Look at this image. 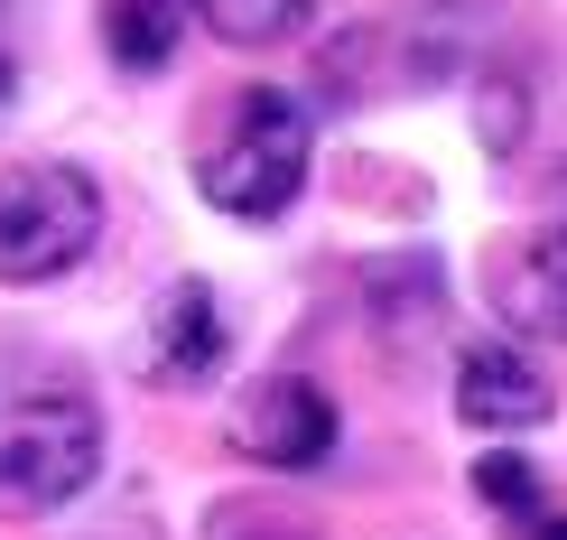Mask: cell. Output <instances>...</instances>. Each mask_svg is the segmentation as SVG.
<instances>
[{
    "instance_id": "4fadbf2b",
    "label": "cell",
    "mask_w": 567,
    "mask_h": 540,
    "mask_svg": "<svg viewBox=\"0 0 567 540\" xmlns=\"http://www.w3.org/2000/svg\"><path fill=\"white\" fill-rule=\"evenodd\" d=\"M530 540H567V512H549V522H539V531H530Z\"/></svg>"
},
{
    "instance_id": "30bf717a",
    "label": "cell",
    "mask_w": 567,
    "mask_h": 540,
    "mask_svg": "<svg viewBox=\"0 0 567 540\" xmlns=\"http://www.w3.org/2000/svg\"><path fill=\"white\" fill-rule=\"evenodd\" d=\"M205 19H215V38L233 47H279V38H298L307 19H317V0H196Z\"/></svg>"
},
{
    "instance_id": "7c38bea8",
    "label": "cell",
    "mask_w": 567,
    "mask_h": 540,
    "mask_svg": "<svg viewBox=\"0 0 567 540\" xmlns=\"http://www.w3.org/2000/svg\"><path fill=\"white\" fill-rule=\"evenodd\" d=\"M475 495H484V503H503V512H539V476H530V457H512V448L475 457Z\"/></svg>"
},
{
    "instance_id": "5bb4252c",
    "label": "cell",
    "mask_w": 567,
    "mask_h": 540,
    "mask_svg": "<svg viewBox=\"0 0 567 540\" xmlns=\"http://www.w3.org/2000/svg\"><path fill=\"white\" fill-rule=\"evenodd\" d=\"M10 84H19V65H10V57H0V103H10Z\"/></svg>"
},
{
    "instance_id": "6da1fadb",
    "label": "cell",
    "mask_w": 567,
    "mask_h": 540,
    "mask_svg": "<svg viewBox=\"0 0 567 540\" xmlns=\"http://www.w3.org/2000/svg\"><path fill=\"white\" fill-rule=\"evenodd\" d=\"M307 159H317V122H307V103H298V93H279V84H243L224 103V122L205 131V150H196V186H205L215 215L270 224V215H289V205H298Z\"/></svg>"
},
{
    "instance_id": "3957f363",
    "label": "cell",
    "mask_w": 567,
    "mask_h": 540,
    "mask_svg": "<svg viewBox=\"0 0 567 540\" xmlns=\"http://www.w3.org/2000/svg\"><path fill=\"white\" fill-rule=\"evenodd\" d=\"M93 243H103V186L84 169H65V159L0 169V279L10 289L65 279Z\"/></svg>"
},
{
    "instance_id": "ba28073f",
    "label": "cell",
    "mask_w": 567,
    "mask_h": 540,
    "mask_svg": "<svg viewBox=\"0 0 567 540\" xmlns=\"http://www.w3.org/2000/svg\"><path fill=\"white\" fill-rule=\"evenodd\" d=\"M93 19H103V47L131 65V75H158V65L186 47L196 0H93Z\"/></svg>"
},
{
    "instance_id": "8992f818",
    "label": "cell",
    "mask_w": 567,
    "mask_h": 540,
    "mask_svg": "<svg viewBox=\"0 0 567 540\" xmlns=\"http://www.w3.org/2000/svg\"><path fill=\"white\" fill-rule=\"evenodd\" d=\"M558 410L549 373H539L522 345H475V355L456 364V419L484 438H512V429H539V419Z\"/></svg>"
},
{
    "instance_id": "9a60e30c",
    "label": "cell",
    "mask_w": 567,
    "mask_h": 540,
    "mask_svg": "<svg viewBox=\"0 0 567 540\" xmlns=\"http://www.w3.org/2000/svg\"><path fill=\"white\" fill-rule=\"evenodd\" d=\"M251 540H298V531H251Z\"/></svg>"
},
{
    "instance_id": "7a4b0ae2",
    "label": "cell",
    "mask_w": 567,
    "mask_h": 540,
    "mask_svg": "<svg viewBox=\"0 0 567 540\" xmlns=\"http://www.w3.org/2000/svg\"><path fill=\"white\" fill-rule=\"evenodd\" d=\"M103 476V410L84 391H38V401L0 410V512H65Z\"/></svg>"
},
{
    "instance_id": "2e32d148",
    "label": "cell",
    "mask_w": 567,
    "mask_h": 540,
    "mask_svg": "<svg viewBox=\"0 0 567 540\" xmlns=\"http://www.w3.org/2000/svg\"><path fill=\"white\" fill-rule=\"evenodd\" d=\"M558 215H567V169H558Z\"/></svg>"
},
{
    "instance_id": "5b68a950",
    "label": "cell",
    "mask_w": 567,
    "mask_h": 540,
    "mask_svg": "<svg viewBox=\"0 0 567 540\" xmlns=\"http://www.w3.org/2000/svg\"><path fill=\"white\" fill-rule=\"evenodd\" d=\"M493 317H503L512 336L567 345V224L522 233V243L493 252Z\"/></svg>"
},
{
    "instance_id": "277c9868",
    "label": "cell",
    "mask_w": 567,
    "mask_h": 540,
    "mask_svg": "<svg viewBox=\"0 0 567 540\" xmlns=\"http://www.w3.org/2000/svg\"><path fill=\"white\" fill-rule=\"evenodd\" d=\"M336 401H326L307 373H261V383L233 401V448L251 466H279V476H298V466H326L336 457Z\"/></svg>"
},
{
    "instance_id": "9c48e42d",
    "label": "cell",
    "mask_w": 567,
    "mask_h": 540,
    "mask_svg": "<svg viewBox=\"0 0 567 540\" xmlns=\"http://www.w3.org/2000/svg\"><path fill=\"white\" fill-rule=\"evenodd\" d=\"M363 289H372V317H382L391 336H400V326H429V317H437V262H429V252H410V262H372Z\"/></svg>"
},
{
    "instance_id": "52a82bcc",
    "label": "cell",
    "mask_w": 567,
    "mask_h": 540,
    "mask_svg": "<svg viewBox=\"0 0 567 540\" xmlns=\"http://www.w3.org/2000/svg\"><path fill=\"white\" fill-rule=\"evenodd\" d=\"M150 383H177V391H196V383H215L224 373V308H215V289L205 279H177V289H158V308H150Z\"/></svg>"
},
{
    "instance_id": "8fae6325",
    "label": "cell",
    "mask_w": 567,
    "mask_h": 540,
    "mask_svg": "<svg viewBox=\"0 0 567 540\" xmlns=\"http://www.w3.org/2000/svg\"><path fill=\"white\" fill-rule=\"evenodd\" d=\"M522 131H530V84L522 75H475V140L493 159H512Z\"/></svg>"
}]
</instances>
